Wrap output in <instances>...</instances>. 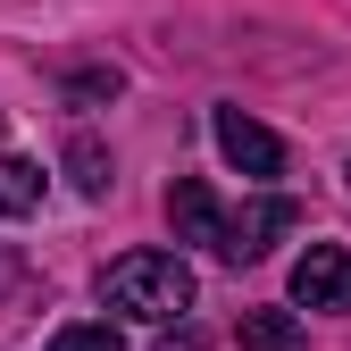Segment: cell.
Instances as JSON below:
<instances>
[{
    "mask_svg": "<svg viewBox=\"0 0 351 351\" xmlns=\"http://www.w3.org/2000/svg\"><path fill=\"white\" fill-rule=\"evenodd\" d=\"M101 301H109L117 318L167 326V318H184V310H193V268H184L176 251H125V259H109Z\"/></svg>",
    "mask_w": 351,
    "mask_h": 351,
    "instance_id": "cell-1",
    "label": "cell"
},
{
    "mask_svg": "<svg viewBox=\"0 0 351 351\" xmlns=\"http://www.w3.org/2000/svg\"><path fill=\"white\" fill-rule=\"evenodd\" d=\"M167 226H176V243H201L217 259H226V243H234V217L217 209V193L201 184V176H176L167 184Z\"/></svg>",
    "mask_w": 351,
    "mask_h": 351,
    "instance_id": "cell-2",
    "label": "cell"
},
{
    "mask_svg": "<svg viewBox=\"0 0 351 351\" xmlns=\"http://www.w3.org/2000/svg\"><path fill=\"white\" fill-rule=\"evenodd\" d=\"M293 301L301 310H351V251L343 243H310L293 259Z\"/></svg>",
    "mask_w": 351,
    "mask_h": 351,
    "instance_id": "cell-3",
    "label": "cell"
},
{
    "mask_svg": "<svg viewBox=\"0 0 351 351\" xmlns=\"http://www.w3.org/2000/svg\"><path fill=\"white\" fill-rule=\"evenodd\" d=\"M209 134H217V151H226V167H243V176H276V167H285V143H276L259 117H243V109H217Z\"/></svg>",
    "mask_w": 351,
    "mask_h": 351,
    "instance_id": "cell-4",
    "label": "cell"
},
{
    "mask_svg": "<svg viewBox=\"0 0 351 351\" xmlns=\"http://www.w3.org/2000/svg\"><path fill=\"white\" fill-rule=\"evenodd\" d=\"M301 226V209L285 201V193H259V201H243V217H234V243H226V259H259L276 234H293Z\"/></svg>",
    "mask_w": 351,
    "mask_h": 351,
    "instance_id": "cell-5",
    "label": "cell"
},
{
    "mask_svg": "<svg viewBox=\"0 0 351 351\" xmlns=\"http://www.w3.org/2000/svg\"><path fill=\"white\" fill-rule=\"evenodd\" d=\"M243 351H301L293 310H243Z\"/></svg>",
    "mask_w": 351,
    "mask_h": 351,
    "instance_id": "cell-6",
    "label": "cell"
},
{
    "mask_svg": "<svg viewBox=\"0 0 351 351\" xmlns=\"http://www.w3.org/2000/svg\"><path fill=\"white\" fill-rule=\"evenodd\" d=\"M42 201V167L34 159H0V217H25Z\"/></svg>",
    "mask_w": 351,
    "mask_h": 351,
    "instance_id": "cell-7",
    "label": "cell"
},
{
    "mask_svg": "<svg viewBox=\"0 0 351 351\" xmlns=\"http://www.w3.org/2000/svg\"><path fill=\"white\" fill-rule=\"evenodd\" d=\"M67 167H75V193H84V201H101V193H109V151H101L93 134H75V143H67Z\"/></svg>",
    "mask_w": 351,
    "mask_h": 351,
    "instance_id": "cell-8",
    "label": "cell"
},
{
    "mask_svg": "<svg viewBox=\"0 0 351 351\" xmlns=\"http://www.w3.org/2000/svg\"><path fill=\"white\" fill-rule=\"evenodd\" d=\"M51 351H125V335L117 326H59Z\"/></svg>",
    "mask_w": 351,
    "mask_h": 351,
    "instance_id": "cell-9",
    "label": "cell"
},
{
    "mask_svg": "<svg viewBox=\"0 0 351 351\" xmlns=\"http://www.w3.org/2000/svg\"><path fill=\"white\" fill-rule=\"evenodd\" d=\"M159 351H201V335H167V343H159Z\"/></svg>",
    "mask_w": 351,
    "mask_h": 351,
    "instance_id": "cell-10",
    "label": "cell"
}]
</instances>
